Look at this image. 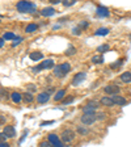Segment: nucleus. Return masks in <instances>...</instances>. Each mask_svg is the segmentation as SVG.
<instances>
[{
    "mask_svg": "<svg viewBox=\"0 0 131 147\" xmlns=\"http://www.w3.org/2000/svg\"><path fill=\"white\" fill-rule=\"evenodd\" d=\"M16 8L21 13H33L36 12L37 5L34 3H30V1H18L16 4Z\"/></svg>",
    "mask_w": 131,
    "mask_h": 147,
    "instance_id": "obj_1",
    "label": "nucleus"
},
{
    "mask_svg": "<svg viewBox=\"0 0 131 147\" xmlns=\"http://www.w3.org/2000/svg\"><path fill=\"white\" fill-rule=\"evenodd\" d=\"M70 71H71V64L66 62V63H62V64H59V66H55L54 76L55 78H64Z\"/></svg>",
    "mask_w": 131,
    "mask_h": 147,
    "instance_id": "obj_2",
    "label": "nucleus"
},
{
    "mask_svg": "<svg viewBox=\"0 0 131 147\" xmlns=\"http://www.w3.org/2000/svg\"><path fill=\"white\" fill-rule=\"evenodd\" d=\"M60 139L63 143H71V142L75 139V133H73V130H71V129L63 130L60 134Z\"/></svg>",
    "mask_w": 131,
    "mask_h": 147,
    "instance_id": "obj_3",
    "label": "nucleus"
},
{
    "mask_svg": "<svg viewBox=\"0 0 131 147\" xmlns=\"http://www.w3.org/2000/svg\"><path fill=\"white\" fill-rule=\"evenodd\" d=\"M54 61L52 59H46L43 61L41 64H38L37 67H33V72H38V71H42V70H49V68H54Z\"/></svg>",
    "mask_w": 131,
    "mask_h": 147,
    "instance_id": "obj_4",
    "label": "nucleus"
},
{
    "mask_svg": "<svg viewBox=\"0 0 131 147\" xmlns=\"http://www.w3.org/2000/svg\"><path fill=\"white\" fill-rule=\"evenodd\" d=\"M47 141L52 144V147H64L60 137H58V135L54 134V133H50V134L47 135Z\"/></svg>",
    "mask_w": 131,
    "mask_h": 147,
    "instance_id": "obj_5",
    "label": "nucleus"
},
{
    "mask_svg": "<svg viewBox=\"0 0 131 147\" xmlns=\"http://www.w3.org/2000/svg\"><path fill=\"white\" fill-rule=\"evenodd\" d=\"M104 92L106 93V95L116 96V95H118L119 92H121V88H119L118 86H116V84H109V86H106L104 88Z\"/></svg>",
    "mask_w": 131,
    "mask_h": 147,
    "instance_id": "obj_6",
    "label": "nucleus"
},
{
    "mask_svg": "<svg viewBox=\"0 0 131 147\" xmlns=\"http://www.w3.org/2000/svg\"><path fill=\"white\" fill-rule=\"evenodd\" d=\"M81 122L84 123V125H92V123H95L96 121H97V117L96 116H92V114H83L81 116Z\"/></svg>",
    "mask_w": 131,
    "mask_h": 147,
    "instance_id": "obj_7",
    "label": "nucleus"
},
{
    "mask_svg": "<svg viewBox=\"0 0 131 147\" xmlns=\"http://www.w3.org/2000/svg\"><path fill=\"white\" fill-rule=\"evenodd\" d=\"M85 78H87V74L85 72H79V74H76L75 76H73V79H72V82H71V84L72 86H79L81 82H84L85 80Z\"/></svg>",
    "mask_w": 131,
    "mask_h": 147,
    "instance_id": "obj_8",
    "label": "nucleus"
},
{
    "mask_svg": "<svg viewBox=\"0 0 131 147\" xmlns=\"http://www.w3.org/2000/svg\"><path fill=\"white\" fill-rule=\"evenodd\" d=\"M50 100V93L49 92H42L40 95L37 96V102H40V104H45L47 101Z\"/></svg>",
    "mask_w": 131,
    "mask_h": 147,
    "instance_id": "obj_9",
    "label": "nucleus"
},
{
    "mask_svg": "<svg viewBox=\"0 0 131 147\" xmlns=\"http://www.w3.org/2000/svg\"><path fill=\"white\" fill-rule=\"evenodd\" d=\"M100 102L102 105H104V107H114V101H113V98L110 97V96H104V97L101 98L100 100Z\"/></svg>",
    "mask_w": 131,
    "mask_h": 147,
    "instance_id": "obj_10",
    "label": "nucleus"
},
{
    "mask_svg": "<svg viewBox=\"0 0 131 147\" xmlns=\"http://www.w3.org/2000/svg\"><path fill=\"white\" fill-rule=\"evenodd\" d=\"M3 133H4V134H5L8 138H13V137L16 135L15 127H13V126H11V125L5 126V127H4V130H3Z\"/></svg>",
    "mask_w": 131,
    "mask_h": 147,
    "instance_id": "obj_11",
    "label": "nucleus"
},
{
    "mask_svg": "<svg viewBox=\"0 0 131 147\" xmlns=\"http://www.w3.org/2000/svg\"><path fill=\"white\" fill-rule=\"evenodd\" d=\"M112 98H113V101H114V104L116 105H125L126 102H127V100H126L125 97H122V96H119V95L112 96Z\"/></svg>",
    "mask_w": 131,
    "mask_h": 147,
    "instance_id": "obj_12",
    "label": "nucleus"
},
{
    "mask_svg": "<svg viewBox=\"0 0 131 147\" xmlns=\"http://www.w3.org/2000/svg\"><path fill=\"white\" fill-rule=\"evenodd\" d=\"M41 15L46 16V17H50V16H54L55 15V9L52 7H47V8H43L41 11Z\"/></svg>",
    "mask_w": 131,
    "mask_h": 147,
    "instance_id": "obj_13",
    "label": "nucleus"
},
{
    "mask_svg": "<svg viewBox=\"0 0 131 147\" xmlns=\"http://www.w3.org/2000/svg\"><path fill=\"white\" fill-rule=\"evenodd\" d=\"M97 16L98 17H107V16H109V9H107L106 7H98Z\"/></svg>",
    "mask_w": 131,
    "mask_h": 147,
    "instance_id": "obj_14",
    "label": "nucleus"
},
{
    "mask_svg": "<svg viewBox=\"0 0 131 147\" xmlns=\"http://www.w3.org/2000/svg\"><path fill=\"white\" fill-rule=\"evenodd\" d=\"M64 96H66V89H59L54 96V100L55 101H63L64 100Z\"/></svg>",
    "mask_w": 131,
    "mask_h": 147,
    "instance_id": "obj_15",
    "label": "nucleus"
},
{
    "mask_svg": "<svg viewBox=\"0 0 131 147\" xmlns=\"http://www.w3.org/2000/svg\"><path fill=\"white\" fill-rule=\"evenodd\" d=\"M22 100H24L26 104H30V102L34 101V96L32 95L30 92H25L24 95H22Z\"/></svg>",
    "mask_w": 131,
    "mask_h": 147,
    "instance_id": "obj_16",
    "label": "nucleus"
},
{
    "mask_svg": "<svg viewBox=\"0 0 131 147\" xmlns=\"http://www.w3.org/2000/svg\"><path fill=\"white\" fill-rule=\"evenodd\" d=\"M29 58L32 59V61H41V59L43 58V54L42 53H40V51H34V53H32L30 55H29Z\"/></svg>",
    "mask_w": 131,
    "mask_h": 147,
    "instance_id": "obj_17",
    "label": "nucleus"
},
{
    "mask_svg": "<svg viewBox=\"0 0 131 147\" xmlns=\"http://www.w3.org/2000/svg\"><path fill=\"white\" fill-rule=\"evenodd\" d=\"M83 114H92V116H96V109L93 107L87 105V107L83 108Z\"/></svg>",
    "mask_w": 131,
    "mask_h": 147,
    "instance_id": "obj_18",
    "label": "nucleus"
},
{
    "mask_svg": "<svg viewBox=\"0 0 131 147\" xmlns=\"http://www.w3.org/2000/svg\"><path fill=\"white\" fill-rule=\"evenodd\" d=\"M121 80L123 83H131V71H126L121 75Z\"/></svg>",
    "mask_w": 131,
    "mask_h": 147,
    "instance_id": "obj_19",
    "label": "nucleus"
},
{
    "mask_svg": "<svg viewBox=\"0 0 131 147\" xmlns=\"http://www.w3.org/2000/svg\"><path fill=\"white\" fill-rule=\"evenodd\" d=\"M11 98H12V101L13 102H16V104H18L20 101L22 100V96L18 93V92H13L12 95H11Z\"/></svg>",
    "mask_w": 131,
    "mask_h": 147,
    "instance_id": "obj_20",
    "label": "nucleus"
},
{
    "mask_svg": "<svg viewBox=\"0 0 131 147\" xmlns=\"http://www.w3.org/2000/svg\"><path fill=\"white\" fill-rule=\"evenodd\" d=\"M3 38L5 41H9V40L15 41L16 40V36H15V33H12V32H5V33L3 34Z\"/></svg>",
    "mask_w": 131,
    "mask_h": 147,
    "instance_id": "obj_21",
    "label": "nucleus"
},
{
    "mask_svg": "<svg viewBox=\"0 0 131 147\" xmlns=\"http://www.w3.org/2000/svg\"><path fill=\"white\" fill-rule=\"evenodd\" d=\"M109 33V29L107 28H100L96 30V36H106Z\"/></svg>",
    "mask_w": 131,
    "mask_h": 147,
    "instance_id": "obj_22",
    "label": "nucleus"
},
{
    "mask_svg": "<svg viewBox=\"0 0 131 147\" xmlns=\"http://www.w3.org/2000/svg\"><path fill=\"white\" fill-rule=\"evenodd\" d=\"M104 62V58H102V55H95L93 58H92V63L95 64H100Z\"/></svg>",
    "mask_w": 131,
    "mask_h": 147,
    "instance_id": "obj_23",
    "label": "nucleus"
},
{
    "mask_svg": "<svg viewBox=\"0 0 131 147\" xmlns=\"http://www.w3.org/2000/svg\"><path fill=\"white\" fill-rule=\"evenodd\" d=\"M37 24H29L26 26V29H25V32H26V33H33V32H36L37 30Z\"/></svg>",
    "mask_w": 131,
    "mask_h": 147,
    "instance_id": "obj_24",
    "label": "nucleus"
},
{
    "mask_svg": "<svg viewBox=\"0 0 131 147\" xmlns=\"http://www.w3.org/2000/svg\"><path fill=\"white\" fill-rule=\"evenodd\" d=\"M76 54V49L72 45H68V49L66 50V55H75Z\"/></svg>",
    "mask_w": 131,
    "mask_h": 147,
    "instance_id": "obj_25",
    "label": "nucleus"
},
{
    "mask_svg": "<svg viewBox=\"0 0 131 147\" xmlns=\"http://www.w3.org/2000/svg\"><path fill=\"white\" fill-rule=\"evenodd\" d=\"M107 50H109V45H101V46H98V47H97V51L100 53V54L107 51Z\"/></svg>",
    "mask_w": 131,
    "mask_h": 147,
    "instance_id": "obj_26",
    "label": "nucleus"
},
{
    "mask_svg": "<svg viewBox=\"0 0 131 147\" xmlns=\"http://www.w3.org/2000/svg\"><path fill=\"white\" fill-rule=\"evenodd\" d=\"M88 105H89V107H93V108H95V109H97V108L100 107V101L91 100V101H89V102H88Z\"/></svg>",
    "mask_w": 131,
    "mask_h": 147,
    "instance_id": "obj_27",
    "label": "nucleus"
},
{
    "mask_svg": "<svg viewBox=\"0 0 131 147\" xmlns=\"http://www.w3.org/2000/svg\"><path fill=\"white\" fill-rule=\"evenodd\" d=\"M38 147H52V144L49 141H42V142H40Z\"/></svg>",
    "mask_w": 131,
    "mask_h": 147,
    "instance_id": "obj_28",
    "label": "nucleus"
},
{
    "mask_svg": "<svg viewBox=\"0 0 131 147\" xmlns=\"http://www.w3.org/2000/svg\"><path fill=\"white\" fill-rule=\"evenodd\" d=\"M121 66H122V61H118V62H116V63L112 64V66H110V68H113V70H116V68L121 67Z\"/></svg>",
    "mask_w": 131,
    "mask_h": 147,
    "instance_id": "obj_29",
    "label": "nucleus"
},
{
    "mask_svg": "<svg viewBox=\"0 0 131 147\" xmlns=\"http://www.w3.org/2000/svg\"><path fill=\"white\" fill-rule=\"evenodd\" d=\"M105 116H106L105 113H98V114H96V117H97L98 121H104V119H105Z\"/></svg>",
    "mask_w": 131,
    "mask_h": 147,
    "instance_id": "obj_30",
    "label": "nucleus"
},
{
    "mask_svg": "<svg viewBox=\"0 0 131 147\" xmlns=\"http://www.w3.org/2000/svg\"><path fill=\"white\" fill-rule=\"evenodd\" d=\"M72 101H73V96H71V97L64 98V100H63V104H71Z\"/></svg>",
    "mask_w": 131,
    "mask_h": 147,
    "instance_id": "obj_31",
    "label": "nucleus"
},
{
    "mask_svg": "<svg viewBox=\"0 0 131 147\" xmlns=\"http://www.w3.org/2000/svg\"><path fill=\"white\" fill-rule=\"evenodd\" d=\"M76 3V0H72V1H63V5L64 7H70V5H73Z\"/></svg>",
    "mask_w": 131,
    "mask_h": 147,
    "instance_id": "obj_32",
    "label": "nucleus"
},
{
    "mask_svg": "<svg viewBox=\"0 0 131 147\" xmlns=\"http://www.w3.org/2000/svg\"><path fill=\"white\" fill-rule=\"evenodd\" d=\"M77 131H79L80 134H87V133H88V129H84V127H77Z\"/></svg>",
    "mask_w": 131,
    "mask_h": 147,
    "instance_id": "obj_33",
    "label": "nucleus"
},
{
    "mask_svg": "<svg viewBox=\"0 0 131 147\" xmlns=\"http://www.w3.org/2000/svg\"><path fill=\"white\" fill-rule=\"evenodd\" d=\"M80 28H83V29H85V28H88V22H87V21H81V22H80Z\"/></svg>",
    "mask_w": 131,
    "mask_h": 147,
    "instance_id": "obj_34",
    "label": "nucleus"
},
{
    "mask_svg": "<svg viewBox=\"0 0 131 147\" xmlns=\"http://www.w3.org/2000/svg\"><path fill=\"white\" fill-rule=\"evenodd\" d=\"M72 33L75 34V36L80 34V28H79V26H77V28H73V29H72Z\"/></svg>",
    "mask_w": 131,
    "mask_h": 147,
    "instance_id": "obj_35",
    "label": "nucleus"
},
{
    "mask_svg": "<svg viewBox=\"0 0 131 147\" xmlns=\"http://www.w3.org/2000/svg\"><path fill=\"white\" fill-rule=\"evenodd\" d=\"M0 138H1V142H5V139H7V138H8V137H7V135L4 134L3 131H1V134H0Z\"/></svg>",
    "mask_w": 131,
    "mask_h": 147,
    "instance_id": "obj_36",
    "label": "nucleus"
},
{
    "mask_svg": "<svg viewBox=\"0 0 131 147\" xmlns=\"http://www.w3.org/2000/svg\"><path fill=\"white\" fill-rule=\"evenodd\" d=\"M0 147H9V144L5 143V142H1V143H0Z\"/></svg>",
    "mask_w": 131,
    "mask_h": 147,
    "instance_id": "obj_37",
    "label": "nucleus"
},
{
    "mask_svg": "<svg viewBox=\"0 0 131 147\" xmlns=\"http://www.w3.org/2000/svg\"><path fill=\"white\" fill-rule=\"evenodd\" d=\"M52 123V121H47V122H42L41 123V126H43V125H51Z\"/></svg>",
    "mask_w": 131,
    "mask_h": 147,
    "instance_id": "obj_38",
    "label": "nucleus"
},
{
    "mask_svg": "<svg viewBox=\"0 0 131 147\" xmlns=\"http://www.w3.org/2000/svg\"><path fill=\"white\" fill-rule=\"evenodd\" d=\"M29 89L30 91H36V87H33V84H29Z\"/></svg>",
    "mask_w": 131,
    "mask_h": 147,
    "instance_id": "obj_39",
    "label": "nucleus"
},
{
    "mask_svg": "<svg viewBox=\"0 0 131 147\" xmlns=\"http://www.w3.org/2000/svg\"><path fill=\"white\" fill-rule=\"evenodd\" d=\"M0 46H1V47L4 46V38H3V37H1V40H0Z\"/></svg>",
    "mask_w": 131,
    "mask_h": 147,
    "instance_id": "obj_40",
    "label": "nucleus"
},
{
    "mask_svg": "<svg viewBox=\"0 0 131 147\" xmlns=\"http://www.w3.org/2000/svg\"><path fill=\"white\" fill-rule=\"evenodd\" d=\"M51 3L52 4H58V3H60V0H51Z\"/></svg>",
    "mask_w": 131,
    "mask_h": 147,
    "instance_id": "obj_41",
    "label": "nucleus"
},
{
    "mask_svg": "<svg viewBox=\"0 0 131 147\" xmlns=\"http://www.w3.org/2000/svg\"><path fill=\"white\" fill-rule=\"evenodd\" d=\"M0 121H1V125H3V123H4V121H5V117H4V116H1V118H0Z\"/></svg>",
    "mask_w": 131,
    "mask_h": 147,
    "instance_id": "obj_42",
    "label": "nucleus"
}]
</instances>
